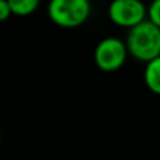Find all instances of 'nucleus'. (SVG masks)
<instances>
[{"mask_svg": "<svg viewBox=\"0 0 160 160\" xmlns=\"http://www.w3.org/2000/svg\"><path fill=\"white\" fill-rule=\"evenodd\" d=\"M125 42L129 55L139 62L148 63L160 56V28L149 20L128 30Z\"/></svg>", "mask_w": 160, "mask_h": 160, "instance_id": "1", "label": "nucleus"}, {"mask_svg": "<svg viewBox=\"0 0 160 160\" xmlns=\"http://www.w3.org/2000/svg\"><path fill=\"white\" fill-rule=\"evenodd\" d=\"M48 17L61 28H78L87 22L91 16L90 0H49Z\"/></svg>", "mask_w": 160, "mask_h": 160, "instance_id": "2", "label": "nucleus"}, {"mask_svg": "<svg viewBox=\"0 0 160 160\" xmlns=\"http://www.w3.org/2000/svg\"><path fill=\"white\" fill-rule=\"evenodd\" d=\"M129 51L127 42L117 37L102 38L94 49V63L102 72H117L125 65Z\"/></svg>", "mask_w": 160, "mask_h": 160, "instance_id": "3", "label": "nucleus"}, {"mask_svg": "<svg viewBox=\"0 0 160 160\" xmlns=\"http://www.w3.org/2000/svg\"><path fill=\"white\" fill-rule=\"evenodd\" d=\"M107 13L112 24L128 30L148 20V7L142 0H112Z\"/></svg>", "mask_w": 160, "mask_h": 160, "instance_id": "4", "label": "nucleus"}, {"mask_svg": "<svg viewBox=\"0 0 160 160\" xmlns=\"http://www.w3.org/2000/svg\"><path fill=\"white\" fill-rule=\"evenodd\" d=\"M143 80L146 87L153 94L160 96V56L146 63L143 72Z\"/></svg>", "mask_w": 160, "mask_h": 160, "instance_id": "5", "label": "nucleus"}, {"mask_svg": "<svg viewBox=\"0 0 160 160\" xmlns=\"http://www.w3.org/2000/svg\"><path fill=\"white\" fill-rule=\"evenodd\" d=\"M13 10V16L28 17L38 10L41 0H7Z\"/></svg>", "mask_w": 160, "mask_h": 160, "instance_id": "6", "label": "nucleus"}, {"mask_svg": "<svg viewBox=\"0 0 160 160\" xmlns=\"http://www.w3.org/2000/svg\"><path fill=\"white\" fill-rule=\"evenodd\" d=\"M148 20L160 28V0H152L148 6Z\"/></svg>", "mask_w": 160, "mask_h": 160, "instance_id": "7", "label": "nucleus"}, {"mask_svg": "<svg viewBox=\"0 0 160 160\" xmlns=\"http://www.w3.org/2000/svg\"><path fill=\"white\" fill-rule=\"evenodd\" d=\"M11 16H13V10H11L8 2L0 0V21H7Z\"/></svg>", "mask_w": 160, "mask_h": 160, "instance_id": "8", "label": "nucleus"}]
</instances>
